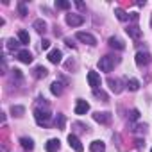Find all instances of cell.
Instances as JSON below:
<instances>
[{
    "label": "cell",
    "mask_w": 152,
    "mask_h": 152,
    "mask_svg": "<svg viewBox=\"0 0 152 152\" xmlns=\"http://www.w3.org/2000/svg\"><path fill=\"white\" fill-rule=\"evenodd\" d=\"M143 145H145V141H143V140H136V147H138V148H141Z\"/></svg>",
    "instance_id": "836d02e7"
},
{
    "label": "cell",
    "mask_w": 152,
    "mask_h": 152,
    "mask_svg": "<svg viewBox=\"0 0 152 152\" xmlns=\"http://www.w3.org/2000/svg\"><path fill=\"white\" fill-rule=\"evenodd\" d=\"M93 120L99 122V124H109V122H111V113H107V111H104V113L97 111V113L93 115Z\"/></svg>",
    "instance_id": "ba28073f"
},
{
    "label": "cell",
    "mask_w": 152,
    "mask_h": 152,
    "mask_svg": "<svg viewBox=\"0 0 152 152\" xmlns=\"http://www.w3.org/2000/svg\"><path fill=\"white\" fill-rule=\"evenodd\" d=\"M18 13H20V16H27V7L23 2H18Z\"/></svg>",
    "instance_id": "83f0119b"
},
{
    "label": "cell",
    "mask_w": 152,
    "mask_h": 152,
    "mask_svg": "<svg viewBox=\"0 0 152 152\" xmlns=\"http://www.w3.org/2000/svg\"><path fill=\"white\" fill-rule=\"evenodd\" d=\"M90 111V104L86 100H77V106H75V115H86Z\"/></svg>",
    "instance_id": "7c38bea8"
},
{
    "label": "cell",
    "mask_w": 152,
    "mask_h": 152,
    "mask_svg": "<svg viewBox=\"0 0 152 152\" xmlns=\"http://www.w3.org/2000/svg\"><path fill=\"white\" fill-rule=\"evenodd\" d=\"M56 127H57V129H63V127H64V115H57V118H56Z\"/></svg>",
    "instance_id": "4316f807"
},
{
    "label": "cell",
    "mask_w": 152,
    "mask_h": 152,
    "mask_svg": "<svg viewBox=\"0 0 152 152\" xmlns=\"http://www.w3.org/2000/svg\"><path fill=\"white\" fill-rule=\"evenodd\" d=\"M115 15H116V18H118L120 22H127V20H129V16H131V15H127L124 9H120V7H118V9H115Z\"/></svg>",
    "instance_id": "44dd1931"
},
{
    "label": "cell",
    "mask_w": 152,
    "mask_h": 152,
    "mask_svg": "<svg viewBox=\"0 0 152 152\" xmlns=\"http://www.w3.org/2000/svg\"><path fill=\"white\" fill-rule=\"evenodd\" d=\"M118 63H120V57H118V56H104V57H100V61H99V68H100L102 72H111Z\"/></svg>",
    "instance_id": "6da1fadb"
},
{
    "label": "cell",
    "mask_w": 152,
    "mask_h": 152,
    "mask_svg": "<svg viewBox=\"0 0 152 152\" xmlns=\"http://www.w3.org/2000/svg\"><path fill=\"white\" fill-rule=\"evenodd\" d=\"M125 31H127V34H129L131 38H134V39H140V38H141V31H140L138 25H129Z\"/></svg>",
    "instance_id": "5bb4252c"
},
{
    "label": "cell",
    "mask_w": 152,
    "mask_h": 152,
    "mask_svg": "<svg viewBox=\"0 0 152 152\" xmlns=\"http://www.w3.org/2000/svg\"><path fill=\"white\" fill-rule=\"evenodd\" d=\"M32 27H34L38 32H45V31H47V22H45V20H41V18H39V20H34Z\"/></svg>",
    "instance_id": "ac0fdd59"
},
{
    "label": "cell",
    "mask_w": 152,
    "mask_h": 152,
    "mask_svg": "<svg viewBox=\"0 0 152 152\" xmlns=\"http://www.w3.org/2000/svg\"><path fill=\"white\" fill-rule=\"evenodd\" d=\"M45 148H47V152H57V150L61 148V141H59L57 138H52V140L47 141Z\"/></svg>",
    "instance_id": "8fae6325"
},
{
    "label": "cell",
    "mask_w": 152,
    "mask_h": 152,
    "mask_svg": "<svg viewBox=\"0 0 152 152\" xmlns=\"http://www.w3.org/2000/svg\"><path fill=\"white\" fill-rule=\"evenodd\" d=\"M129 116H131V120H138V118H140V111H138V109H132Z\"/></svg>",
    "instance_id": "f1b7e54d"
},
{
    "label": "cell",
    "mask_w": 152,
    "mask_h": 152,
    "mask_svg": "<svg viewBox=\"0 0 152 152\" xmlns=\"http://www.w3.org/2000/svg\"><path fill=\"white\" fill-rule=\"evenodd\" d=\"M88 84L93 88V91L100 86V75L97 72H88Z\"/></svg>",
    "instance_id": "52a82bcc"
},
{
    "label": "cell",
    "mask_w": 152,
    "mask_h": 152,
    "mask_svg": "<svg viewBox=\"0 0 152 152\" xmlns=\"http://www.w3.org/2000/svg\"><path fill=\"white\" fill-rule=\"evenodd\" d=\"M107 84H109V88H111L115 93H120V91H122V86H120L122 83H120V79H113V77H109V79H107Z\"/></svg>",
    "instance_id": "9a60e30c"
},
{
    "label": "cell",
    "mask_w": 152,
    "mask_h": 152,
    "mask_svg": "<svg viewBox=\"0 0 152 152\" xmlns=\"http://www.w3.org/2000/svg\"><path fill=\"white\" fill-rule=\"evenodd\" d=\"M75 38H77L79 41H83V43H86V45H90V47H95V45H97L95 36L90 34V32H83V31H79L77 34H75Z\"/></svg>",
    "instance_id": "3957f363"
},
{
    "label": "cell",
    "mask_w": 152,
    "mask_h": 152,
    "mask_svg": "<svg viewBox=\"0 0 152 152\" xmlns=\"http://www.w3.org/2000/svg\"><path fill=\"white\" fill-rule=\"evenodd\" d=\"M41 48H43V50H48V48H50V41H48V39H43V41H41Z\"/></svg>",
    "instance_id": "f546056e"
},
{
    "label": "cell",
    "mask_w": 152,
    "mask_h": 152,
    "mask_svg": "<svg viewBox=\"0 0 152 152\" xmlns=\"http://www.w3.org/2000/svg\"><path fill=\"white\" fill-rule=\"evenodd\" d=\"M11 113H13V116H23L25 115V107L23 106H13Z\"/></svg>",
    "instance_id": "cb8c5ba5"
},
{
    "label": "cell",
    "mask_w": 152,
    "mask_h": 152,
    "mask_svg": "<svg viewBox=\"0 0 152 152\" xmlns=\"http://www.w3.org/2000/svg\"><path fill=\"white\" fill-rule=\"evenodd\" d=\"M150 152H152V148H150Z\"/></svg>",
    "instance_id": "e575fe53"
},
{
    "label": "cell",
    "mask_w": 152,
    "mask_h": 152,
    "mask_svg": "<svg viewBox=\"0 0 152 152\" xmlns=\"http://www.w3.org/2000/svg\"><path fill=\"white\" fill-rule=\"evenodd\" d=\"M16 57H18L23 64H31V63H32V59H34V57H32V54H31L29 50H20V52L16 54Z\"/></svg>",
    "instance_id": "9c48e42d"
},
{
    "label": "cell",
    "mask_w": 152,
    "mask_h": 152,
    "mask_svg": "<svg viewBox=\"0 0 152 152\" xmlns=\"http://www.w3.org/2000/svg\"><path fill=\"white\" fill-rule=\"evenodd\" d=\"M138 18H140L138 13H131V20H132V22H138Z\"/></svg>",
    "instance_id": "d6a6232c"
},
{
    "label": "cell",
    "mask_w": 152,
    "mask_h": 152,
    "mask_svg": "<svg viewBox=\"0 0 152 152\" xmlns=\"http://www.w3.org/2000/svg\"><path fill=\"white\" fill-rule=\"evenodd\" d=\"M13 75H15V77H16V79H22V70H18V68H15V70H13Z\"/></svg>",
    "instance_id": "4dcf8cb0"
},
{
    "label": "cell",
    "mask_w": 152,
    "mask_h": 152,
    "mask_svg": "<svg viewBox=\"0 0 152 152\" xmlns=\"http://www.w3.org/2000/svg\"><path fill=\"white\" fill-rule=\"evenodd\" d=\"M66 23H68L70 27H79V25L84 23V16H83V15H75V13L66 15Z\"/></svg>",
    "instance_id": "277c9868"
},
{
    "label": "cell",
    "mask_w": 152,
    "mask_h": 152,
    "mask_svg": "<svg viewBox=\"0 0 152 152\" xmlns=\"http://www.w3.org/2000/svg\"><path fill=\"white\" fill-rule=\"evenodd\" d=\"M20 143H22L23 150H32L34 148V141L31 138H20Z\"/></svg>",
    "instance_id": "ffe728a7"
},
{
    "label": "cell",
    "mask_w": 152,
    "mask_h": 152,
    "mask_svg": "<svg viewBox=\"0 0 152 152\" xmlns=\"http://www.w3.org/2000/svg\"><path fill=\"white\" fill-rule=\"evenodd\" d=\"M127 88H129L131 91H138V90H140V81H138V79H129V81H127Z\"/></svg>",
    "instance_id": "603a6c76"
},
{
    "label": "cell",
    "mask_w": 152,
    "mask_h": 152,
    "mask_svg": "<svg viewBox=\"0 0 152 152\" xmlns=\"http://www.w3.org/2000/svg\"><path fill=\"white\" fill-rule=\"evenodd\" d=\"M47 73H48V70H47L45 66H36V68H34V77H36V79H45Z\"/></svg>",
    "instance_id": "e0dca14e"
},
{
    "label": "cell",
    "mask_w": 152,
    "mask_h": 152,
    "mask_svg": "<svg viewBox=\"0 0 152 152\" xmlns=\"http://www.w3.org/2000/svg\"><path fill=\"white\" fill-rule=\"evenodd\" d=\"M134 59H136V64H138V66H147V64L150 63V54L140 50V52H136V57H134Z\"/></svg>",
    "instance_id": "5b68a950"
},
{
    "label": "cell",
    "mask_w": 152,
    "mask_h": 152,
    "mask_svg": "<svg viewBox=\"0 0 152 152\" xmlns=\"http://www.w3.org/2000/svg\"><path fill=\"white\" fill-rule=\"evenodd\" d=\"M72 4L70 2H66V0H56V7L57 9H68Z\"/></svg>",
    "instance_id": "d4e9b609"
},
{
    "label": "cell",
    "mask_w": 152,
    "mask_h": 152,
    "mask_svg": "<svg viewBox=\"0 0 152 152\" xmlns=\"http://www.w3.org/2000/svg\"><path fill=\"white\" fill-rule=\"evenodd\" d=\"M34 118H36V122H38V125H43V127H47L48 124H50V113L48 111H41V109H36L34 111Z\"/></svg>",
    "instance_id": "7a4b0ae2"
},
{
    "label": "cell",
    "mask_w": 152,
    "mask_h": 152,
    "mask_svg": "<svg viewBox=\"0 0 152 152\" xmlns=\"http://www.w3.org/2000/svg\"><path fill=\"white\" fill-rule=\"evenodd\" d=\"M18 47H20V43L16 41V39H7V48L9 50H18ZM20 52V50H18Z\"/></svg>",
    "instance_id": "484cf974"
},
{
    "label": "cell",
    "mask_w": 152,
    "mask_h": 152,
    "mask_svg": "<svg viewBox=\"0 0 152 152\" xmlns=\"http://www.w3.org/2000/svg\"><path fill=\"white\" fill-rule=\"evenodd\" d=\"M48 61L50 63H54V64H59L61 63V59H63V54H61V50H57V48H54V50H50L48 52Z\"/></svg>",
    "instance_id": "30bf717a"
},
{
    "label": "cell",
    "mask_w": 152,
    "mask_h": 152,
    "mask_svg": "<svg viewBox=\"0 0 152 152\" xmlns=\"http://www.w3.org/2000/svg\"><path fill=\"white\" fill-rule=\"evenodd\" d=\"M50 91H52V95H61L63 93V84L59 83V81H56V83H52V86H50Z\"/></svg>",
    "instance_id": "d6986e66"
},
{
    "label": "cell",
    "mask_w": 152,
    "mask_h": 152,
    "mask_svg": "<svg viewBox=\"0 0 152 152\" xmlns=\"http://www.w3.org/2000/svg\"><path fill=\"white\" fill-rule=\"evenodd\" d=\"M90 150H91V152H104V150H106V145H104V141L95 140V141H91Z\"/></svg>",
    "instance_id": "2e32d148"
},
{
    "label": "cell",
    "mask_w": 152,
    "mask_h": 152,
    "mask_svg": "<svg viewBox=\"0 0 152 152\" xmlns=\"http://www.w3.org/2000/svg\"><path fill=\"white\" fill-rule=\"evenodd\" d=\"M75 6H77V7H79L81 11H84V9H86V6H84L83 2H79V0H77V2H75Z\"/></svg>",
    "instance_id": "1f68e13d"
},
{
    "label": "cell",
    "mask_w": 152,
    "mask_h": 152,
    "mask_svg": "<svg viewBox=\"0 0 152 152\" xmlns=\"http://www.w3.org/2000/svg\"><path fill=\"white\" fill-rule=\"evenodd\" d=\"M107 43H109V47H113V48H116V50H124V48H125V43H124L120 38H116V36H111Z\"/></svg>",
    "instance_id": "4fadbf2b"
},
{
    "label": "cell",
    "mask_w": 152,
    "mask_h": 152,
    "mask_svg": "<svg viewBox=\"0 0 152 152\" xmlns=\"http://www.w3.org/2000/svg\"><path fill=\"white\" fill-rule=\"evenodd\" d=\"M18 39H20L22 45H27V43L31 41V36H29L27 31H20V32H18Z\"/></svg>",
    "instance_id": "7402d4cb"
},
{
    "label": "cell",
    "mask_w": 152,
    "mask_h": 152,
    "mask_svg": "<svg viewBox=\"0 0 152 152\" xmlns=\"http://www.w3.org/2000/svg\"><path fill=\"white\" fill-rule=\"evenodd\" d=\"M68 143H70V147H72L75 152H84V147L81 145V140L75 136V134H70V136H68Z\"/></svg>",
    "instance_id": "8992f818"
}]
</instances>
